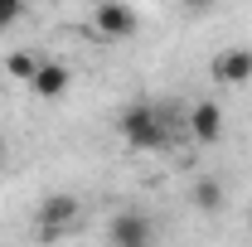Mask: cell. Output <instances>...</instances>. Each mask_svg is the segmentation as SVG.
<instances>
[{"label": "cell", "mask_w": 252, "mask_h": 247, "mask_svg": "<svg viewBox=\"0 0 252 247\" xmlns=\"http://www.w3.org/2000/svg\"><path fill=\"white\" fill-rule=\"evenodd\" d=\"M122 136H126V146H136V151H160L170 141V117L160 107H151V102L126 107L122 112Z\"/></svg>", "instance_id": "1"}, {"label": "cell", "mask_w": 252, "mask_h": 247, "mask_svg": "<svg viewBox=\"0 0 252 247\" xmlns=\"http://www.w3.org/2000/svg\"><path fill=\"white\" fill-rule=\"evenodd\" d=\"M93 25H97V34H107V39H126V34H136V10L122 5V0H97Z\"/></svg>", "instance_id": "2"}, {"label": "cell", "mask_w": 252, "mask_h": 247, "mask_svg": "<svg viewBox=\"0 0 252 247\" xmlns=\"http://www.w3.org/2000/svg\"><path fill=\"white\" fill-rule=\"evenodd\" d=\"M248 78H252V49H223L219 59H214V83L243 88Z\"/></svg>", "instance_id": "3"}, {"label": "cell", "mask_w": 252, "mask_h": 247, "mask_svg": "<svg viewBox=\"0 0 252 247\" xmlns=\"http://www.w3.org/2000/svg\"><path fill=\"white\" fill-rule=\"evenodd\" d=\"M73 218H78V199H73V194H54V199L39 204V233L54 238V233H63Z\"/></svg>", "instance_id": "4"}, {"label": "cell", "mask_w": 252, "mask_h": 247, "mask_svg": "<svg viewBox=\"0 0 252 247\" xmlns=\"http://www.w3.org/2000/svg\"><path fill=\"white\" fill-rule=\"evenodd\" d=\"M107 238L112 243H126V247H146L151 243V223L136 214V209H126V214H117L107 223Z\"/></svg>", "instance_id": "5"}, {"label": "cell", "mask_w": 252, "mask_h": 247, "mask_svg": "<svg viewBox=\"0 0 252 247\" xmlns=\"http://www.w3.org/2000/svg\"><path fill=\"white\" fill-rule=\"evenodd\" d=\"M189 131H194V141H204V146H214L223 136V112L214 102H199L194 112H189Z\"/></svg>", "instance_id": "6"}, {"label": "cell", "mask_w": 252, "mask_h": 247, "mask_svg": "<svg viewBox=\"0 0 252 247\" xmlns=\"http://www.w3.org/2000/svg\"><path fill=\"white\" fill-rule=\"evenodd\" d=\"M68 83H73V78H68V68H63V63H39V68H34V78H30V88L39 97H63L68 93Z\"/></svg>", "instance_id": "7"}, {"label": "cell", "mask_w": 252, "mask_h": 247, "mask_svg": "<svg viewBox=\"0 0 252 247\" xmlns=\"http://www.w3.org/2000/svg\"><path fill=\"white\" fill-rule=\"evenodd\" d=\"M194 204H199L204 214H219V209H223V189H219V180H199V185H194Z\"/></svg>", "instance_id": "8"}, {"label": "cell", "mask_w": 252, "mask_h": 247, "mask_svg": "<svg viewBox=\"0 0 252 247\" xmlns=\"http://www.w3.org/2000/svg\"><path fill=\"white\" fill-rule=\"evenodd\" d=\"M34 68H39V59H34V54H10V59H5V73H10V78H20V83H30Z\"/></svg>", "instance_id": "9"}, {"label": "cell", "mask_w": 252, "mask_h": 247, "mask_svg": "<svg viewBox=\"0 0 252 247\" xmlns=\"http://www.w3.org/2000/svg\"><path fill=\"white\" fill-rule=\"evenodd\" d=\"M20 10H25V0H0V30H10L20 20Z\"/></svg>", "instance_id": "10"}, {"label": "cell", "mask_w": 252, "mask_h": 247, "mask_svg": "<svg viewBox=\"0 0 252 247\" xmlns=\"http://www.w3.org/2000/svg\"><path fill=\"white\" fill-rule=\"evenodd\" d=\"M189 10H209V5H214V0H185Z\"/></svg>", "instance_id": "11"}, {"label": "cell", "mask_w": 252, "mask_h": 247, "mask_svg": "<svg viewBox=\"0 0 252 247\" xmlns=\"http://www.w3.org/2000/svg\"><path fill=\"white\" fill-rule=\"evenodd\" d=\"M0 160H5V146H0Z\"/></svg>", "instance_id": "12"}, {"label": "cell", "mask_w": 252, "mask_h": 247, "mask_svg": "<svg viewBox=\"0 0 252 247\" xmlns=\"http://www.w3.org/2000/svg\"><path fill=\"white\" fill-rule=\"evenodd\" d=\"M93 5H97V0H93Z\"/></svg>", "instance_id": "13"}]
</instances>
